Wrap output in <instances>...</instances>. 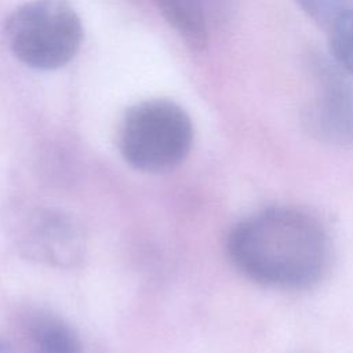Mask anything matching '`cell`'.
Returning <instances> with one entry per match:
<instances>
[{
  "instance_id": "1",
  "label": "cell",
  "mask_w": 353,
  "mask_h": 353,
  "mask_svg": "<svg viewBox=\"0 0 353 353\" xmlns=\"http://www.w3.org/2000/svg\"><path fill=\"white\" fill-rule=\"evenodd\" d=\"M226 250L241 274L274 290L314 285L330 261L323 226L292 207H269L245 216L230 230Z\"/></svg>"
},
{
  "instance_id": "2",
  "label": "cell",
  "mask_w": 353,
  "mask_h": 353,
  "mask_svg": "<svg viewBox=\"0 0 353 353\" xmlns=\"http://www.w3.org/2000/svg\"><path fill=\"white\" fill-rule=\"evenodd\" d=\"M189 114L168 99H148L131 106L119 128L123 159L142 172H164L179 165L193 145Z\"/></svg>"
},
{
  "instance_id": "3",
  "label": "cell",
  "mask_w": 353,
  "mask_h": 353,
  "mask_svg": "<svg viewBox=\"0 0 353 353\" xmlns=\"http://www.w3.org/2000/svg\"><path fill=\"white\" fill-rule=\"evenodd\" d=\"M4 36L8 48L22 63L52 70L77 54L83 26L66 0H32L7 18Z\"/></svg>"
},
{
  "instance_id": "4",
  "label": "cell",
  "mask_w": 353,
  "mask_h": 353,
  "mask_svg": "<svg viewBox=\"0 0 353 353\" xmlns=\"http://www.w3.org/2000/svg\"><path fill=\"white\" fill-rule=\"evenodd\" d=\"M312 68L319 92L302 109L305 131L321 143L353 148V77L324 57H316Z\"/></svg>"
},
{
  "instance_id": "5",
  "label": "cell",
  "mask_w": 353,
  "mask_h": 353,
  "mask_svg": "<svg viewBox=\"0 0 353 353\" xmlns=\"http://www.w3.org/2000/svg\"><path fill=\"white\" fill-rule=\"evenodd\" d=\"M19 245L23 254L54 268H72L85 251V237L80 225L58 210H39L25 222Z\"/></svg>"
},
{
  "instance_id": "6",
  "label": "cell",
  "mask_w": 353,
  "mask_h": 353,
  "mask_svg": "<svg viewBox=\"0 0 353 353\" xmlns=\"http://www.w3.org/2000/svg\"><path fill=\"white\" fill-rule=\"evenodd\" d=\"M26 353H84L73 330L51 314H34L23 328Z\"/></svg>"
},
{
  "instance_id": "7",
  "label": "cell",
  "mask_w": 353,
  "mask_h": 353,
  "mask_svg": "<svg viewBox=\"0 0 353 353\" xmlns=\"http://www.w3.org/2000/svg\"><path fill=\"white\" fill-rule=\"evenodd\" d=\"M165 21L193 51L208 44V29L199 0H153Z\"/></svg>"
},
{
  "instance_id": "8",
  "label": "cell",
  "mask_w": 353,
  "mask_h": 353,
  "mask_svg": "<svg viewBox=\"0 0 353 353\" xmlns=\"http://www.w3.org/2000/svg\"><path fill=\"white\" fill-rule=\"evenodd\" d=\"M327 30L332 61L353 77V7L336 17Z\"/></svg>"
},
{
  "instance_id": "9",
  "label": "cell",
  "mask_w": 353,
  "mask_h": 353,
  "mask_svg": "<svg viewBox=\"0 0 353 353\" xmlns=\"http://www.w3.org/2000/svg\"><path fill=\"white\" fill-rule=\"evenodd\" d=\"M298 7L320 28L328 26L343 11L353 7V0H294Z\"/></svg>"
}]
</instances>
